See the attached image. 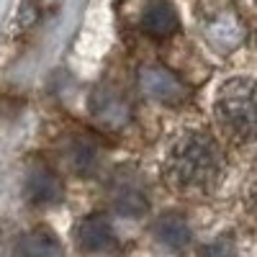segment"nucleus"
Wrapping results in <instances>:
<instances>
[{
	"mask_svg": "<svg viewBox=\"0 0 257 257\" xmlns=\"http://www.w3.org/2000/svg\"><path fill=\"white\" fill-rule=\"evenodd\" d=\"M167 178L183 193H208L216 188L224 160L221 149L213 142V137L203 132L183 134L167 155Z\"/></svg>",
	"mask_w": 257,
	"mask_h": 257,
	"instance_id": "f257e3e1",
	"label": "nucleus"
},
{
	"mask_svg": "<svg viewBox=\"0 0 257 257\" xmlns=\"http://www.w3.org/2000/svg\"><path fill=\"white\" fill-rule=\"evenodd\" d=\"M216 116L229 134L242 142H257V82L234 77L221 85Z\"/></svg>",
	"mask_w": 257,
	"mask_h": 257,
	"instance_id": "f03ea898",
	"label": "nucleus"
},
{
	"mask_svg": "<svg viewBox=\"0 0 257 257\" xmlns=\"http://www.w3.org/2000/svg\"><path fill=\"white\" fill-rule=\"evenodd\" d=\"M111 203L113 208L126 219H142L149 211V196L147 188L137 175L128 170H118L116 178L111 180Z\"/></svg>",
	"mask_w": 257,
	"mask_h": 257,
	"instance_id": "7ed1b4c3",
	"label": "nucleus"
},
{
	"mask_svg": "<svg viewBox=\"0 0 257 257\" xmlns=\"http://www.w3.org/2000/svg\"><path fill=\"white\" fill-rule=\"evenodd\" d=\"M139 88L147 98H152L157 103L165 105H180L188 98L185 85L165 67L160 64H149V67H142L139 72Z\"/></svg>",
	"mask_w": 257,
	"mask_h": 257,
	"instance_id": "20e7f679",
	"label": "nucleus"
},
{
	"mask_svg": "<svg viewBox=\"0 0 257 257\" xmlns=\"http://www.w3.org/2000/svg\"><path fill=\"white\" fill-rule=\"evenodd\" d=\"M75 242H77V249L90 252V254L118 252V237H116L111 221L103 213H90V216H85L77 224Z\"/></svg>",
	"mask_w": 257,
	"mask_h": 257,
	"instance_id": "39448f33",
	"label": "nucleus"
},
{
	"mask_svg": "<svg viewBox=\"0 0 257 257\" xmlns=\"http://www.w3.org/2000/svg\"><path fill=\"white\" fill-rule=\"evenodd\" d=\"M93 113L105 126L118 128V126H126L128 118H132V105H128V100L123 98L121 90H116V88H100L93 95Z\"/></svg>",
	"mask_w": 257,
	"mask_h": 257,
	"instance_id": "423d86ee",
	"label": "nucleus"
},
{
	"mask_svg": "<svg viewBox=\"0 0 257 257\" xmlns=\"http://www.w3.org/2000/svg\"><path fill=\"white\" fill-rule=\"evenodd\" d=\"M26 196L36 206H52L62 198V180L47 165H36L26 178Z\"/></svg>",
	"mask_w": 257,
	"mask_h": 257,
	"instance_id": "0eeeda50",
	"label": "nucleus"
},
{
	"mask_svg": "<svg viewBox=\"0 0 257 257\" xmlns=\"http://www.w3.org/2000/svg\"><path fill=\"white\" fill-rule=\"evenodd\" d=\"M142 29L152 36V39H167L178 31V13L173 11V6L165 3V0H157L152 3L144 16H142Z\"/></svg>",
	"mask_w": 257,
	"mask_h": 257,
	"instance_id": "6e6552de",
	"label": "nucleus"
},
{
	"mask_svg": "<svg viewBox=\"0 0 257 257\" xmlns=\"http://www.w3.org/2000/svg\"><path fill=\"white\" fill-rule=\"evenodd\" d=\"M155 237L167 249H183L190 242V226L180 213H165L155 224Z\"/></svg>",
	"mask_w": 257,
	"mask_h": 257,
	"instance_id": "1a4fd4ad",
	"label": "nucleus"
},
{
	"mask_svg": "<svg viewBox=\"0 0 257 257\" xmlns=\"http://www.w3.org/2000/svg\"><path fill=\"white\" fill-rule=\"evenodd\" d=\"M67 162H70V167L75 170L80 178H90L98 170V162H100L95 142L85 139V137L72 139L70 147H67Z\"/></svg>",
	"mask_w": 257,
	"mask_h": 257,
	"instance_id": "9d476101",
	"label": "nucleus"
},
{
	"mask_svg": "<svg viewBox=\"0 0 257 257\" xmlns=\"http://www.w3.org/2000/svg\"><path fill=\"white\" fill-rule=\"evenodd\" d=\"M206 34L216 41L219 47H226V49H231L234 44H239V41H242V26H239V21L234 18L229 11L219 13L216 18H211L206 24Z\"/></svg>",
	"mask_w": 257,
	"mask_h": 257,
	"instance_id": "9b49d317",
	"label": "nucleus"
},
{
	"mask_svg": "<svg viewBox=\"0 0 257 257\" xmlns=\"http://www.w3.org/2000/svg\"><path fill=\"white\" fill-rule=\"evenodd\" d=\"M21 252H31V254H62V244L52 237L49 231H34L18 244Z\"/></svg>",
	"mask_w": 257,
	"mask_h": 257,
	"instance_id": "f8f14e48",
	"label": "nucleus"
},
{
	"mask_svg": "<svg viewBox=\"0 0 257 257\" xmlns=\"http://www.w3.org/2000/svg\"><path fill=\"white\" fill-rule=\"evenodd\" d=\"M252 211L257 213V188H254V193H252Z\"/></svg>",
	"mask_w": 257,
	"mask_h": 257,
	"instance_id": "ddd939ff",
	"label": "nucleus"
}]
</instances>
